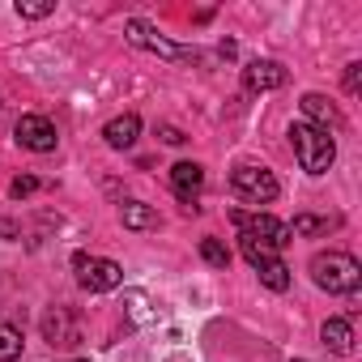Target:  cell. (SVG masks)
Returning <instances> with one entry per match:
<instances>
[{"instance_id":"obj_1","label":"cell","mask_w":362,"mask_h":362,"mask_svg":"<svg viewBox=\"0 0 362 362\" xmlns=\"http://www.w3.org/2000/svg\"><path fill=\"white\" fill-rule=\"evenodd\" d=\"M290 145H294V158H298V166H303L307 175H324V170L337 162V141H332V132H324V128H315V124H307V119L290 124Z\"/></svg>"},{"instance_id":"obj_2","label":"cell","mask_w":362,"mask_h":362,"mask_svg":"<svg viewBox=\"0 0 362 362\" xmlns=\"http://www.w3.org/2000/svg\"><path fill=\"white\" fill-rule=\"evenodd\" d=\"M307 269H311V281L328 294H354L362 286V264L349 252H315Z\"/></svg>"},{"instance_id":"obj_3","label":"cell","mask_w":362,"mask_h":362,"mask_svg":"<svg viewBox=\"0 0 362 362\" xmlns=\"http://www.w3.org/2000/svg\"><path fill=\"white\" fill-rule=\"evenodd\" d=\"M239 252H243V260L260 273V281H264L269 290H277V294L290 290V269H286V260H281L269 243H260V239H252V235H239Z\"/></svg>"},{"instance_id":"obj_4","label":"cell","mask_w":362,"mask_h":362,"mask_svg":"<svg viewBox=\"0 0 362 362\" xmlns=\"http://www.w3.org/2000/svg\"><path fill=\"white\" fill-rule=\"evenodd\" d=\"M230 188H235V197H243L247 205H269V201H277V192H281L277 175H273L269 166H256V162H243V166L230 170Z\"/></svg>"},{"instance_id":"obj_5","label":"cell","mask_w":362,"mask_h":362,"mask_svg":"<svg viewBox=\"0 0 362 362\" xmlns=\"http://www.w3.org/2000/svg\"><path fill=\"white\" fill-rule=\"evenodd\" d=\"M124 39H128L132 47H141V52L162 56V60H201L197 47H184V43H175V39L158 35V30H153L149 22H141V18H128V22H124Z\"/></svg>"},{"instance_id":"obj_6","label":"cell","mask_w":362,"mask_h":362,"mask_svg":"<svg viewBox=\"0 0 362 362\" xmlns=\"http://www.w3.org/2000/svg\"><path fill=\"white\" fill-rule=\"evenodd\" d=\"M73 273H77L81 290H90V294L119 290V281H124V269H119L115 260H107V256H90V252H77V256H73Z\"/></svg>"},{"instance_id":"obj_7","label":"cell","mask_w":362,"mask_h":362,"mask_svg":"<svg viewBox=\"0 0 362 362\" xmlns=\"http://www.w3.org/2000/svg\"><path fill=\"white\" fill-rule=\"evenodd\" d=\"M230 222L239 226V235H252V239L269 243L273 252H281L286 243H294L290 226H286V222H277L273 214H247V209H230Z\"/></svg>"},{"instance_id":"obj_8","label":"cell","mask_w":362,"mask_h":362,"mask_svg":"<svg viewBox=\"0 0 362 362\" xmlns=\"http://www.w3.org/2000/svg\"><path fill=\"white\" fill-rule=\"evenodd\" d=\"M13 136H18V145L22 149H30V153H52L56 149V124L47 119V115H22L18 124H13Z\"/></svg>"},{"instance_id":"obj_9","label":"cell","mask_w":362,"mask_h":362,"mask_svg":"<svg viewBox=\"0 0 362 362\" xmlns=\"http://www.w3.org/2000/svg\"><path fill=\"white\" fill-rule=\"evenodd\" d=\"M43 341L56 345V349H73L81 341V324L69 307H47L43 311Z\"/></svg>"},{"instance_id":"obj_10","label":"cell","mask_w":362,"mask_h":362,"mask_svg":"<svg viewBox=\"0 0 362 362\" xmlns=\"http://www.w3.org/2000/svg\"><path fill=\"white\" fill-rule=\"evenodd\" d=\"M170 188H175V197L184 201L188 209H197V197L205 188V166L201 162H175L170 166Z\"/></svg>"},{"instance_id":"obj_11","label":"cell","mask_w":362,"mask_h":362,"mask_svg":"<svg viewBox=\"0 0 362 362\" xmlns=\"http://www.w3.org/2000/svg\"><path fill=\"white\" fill-rule=\"evenodd\" d=\"M286 69L277 64V60H252L247 69H243V86L252 90V94H264V90H281L286 86Z\"/></svg>"},{"instance_id":"obj_12","label":"cell","mask_w":362,"mask_h":362,"mask_svg":"<svg viewBox=\"0 0 362 362\" xmlns=\"http://www.w3.org/2000/svg\"><path fill=\"white\" fill-rule=\"evenodd\" d=\"M136 136H141V115H136V111H124V115L107 119V128H103V141H107L111 149H132Z\"/></svg>"},{"instance_id":"obj_13","label":"cell","mask_w":362,"mask_h":362,"mask_svg":"<svg viewBox=\"0 0 362 362\" xmlns=\"http://www.w3.org/2000/svg\"><path fill=\"white\" fill-rule=\"evenodd\" d=\"M298 107H303L307 124H315V128H324V132H328V128H341V115H337V107H332L324 94H315V90H311V94H303V103H298Z\"/></svg>"},{"instance_id":"obj_14","label":"cell","mask_w":362,"mask_h":362,"mask_svg":"<svg viewBox=\"0 0 362 362\" xmlns=\"http://www.w3.org/2000/svg\"><path fill=\"white\" fill-rule=\"evenodd\" d=\"M320 337H324V345H328L332 354H341V358H349V354H354V328H349V320H341V315L324 320Z\"/></svg>"},{"instance_id":"obj_15","label":"cell","mask_w":362,"mask_h":362,"mask_svg":"<svg viewBox=\"0 0 362 362\" xmlns=\"http://www.w3.org/2000/svg\"><path fill=\"white\" fill-rule=\"evenodd\" d=\"M119 222H124V230H153L158 226V209L145 205V201H124L119 205Z\"/></svg>"},{"instance_id":"obj_16","label":"cell","mask_w":362,"mask_h":362,"mask_svg":"<svg viewBox=\"0 0 362 362\" xmlns=\"http://www.w3.org/2000/svg\"><path fill=\"white\" fill-rule=\"evenodd\" d=\"M337 226H341V218H311V214H298L294 226H290V235H328V230H337Z\"/></svg>"},{"instance_id":"obj_17","label":"cell","mask_w":362,"mask_h":362,"mask_svg":"<svg viewBox=\"0 0 362 362\" xmlns=\"http://www.w3.org/2000/svg\"><path fill=\"white\" fill-rule=\"evenodd\" d=\"M22 332L13 328V324H0V362H18L22 358Z\"/></svg>"},{"instance_id":"obj_18","label":"cell","mask_w":362,"mask_h":362,"mask_svg":"<svg viewBox=\"0 0 362 362\" xmlns=\"http://www.w3.org/2000/svg\"><path fill=\"white\" fill-rule=\"evenodd\" d=\"M201 260H205L209 269H226V264H230V252H226V243H222V239L205 235V239H201Z\"/></svg>"},{"instance_id":"obj_19","label":"cell","mask_w":362,"mask_h":362,"mask_svg":"<svg viewBox=\"0 0 362 362\" xmlns=\"http://www.w3.org/2000/svg\"><path fill=\"white\" fill-rule=\"evenodd\" d=\"M18 18H26V22H39V18H52L56 13V0H18Z\"/></svg>"},{"instance_id":"obj_20","label":"cell","mask_w":362,"mask_h":362,"mask_svg":"<svg viewBox=\"0 0 362 362\" xmlns=\"http://www.w3.org/2000/svg\"><path fill=\"white\" fill-rule=\"evenodd\" d=\"M39 188H43V184H39L35 175H18L13 184H9V197H13V201H26V197H35Z\"/></svg>"},{"instance_id":"obj_21","label":"cell","mask_w":362,"mask_h":362,"mask_svg":"<svg viewBox=\"0 0 362 362\" xmlns=\"http://www.w3.org/2000/svg\"><path fill=\"white\" fill-rule=\"evenodd\" d=\"M358 86H362V64L354 60V64H345V94H358Z\"/></svg>"},{"instance_id":"obj_22","label":"cell","mask_w":362,"mask_h":362,"mask_svg":"<svg viewBox=\"0 0 362 362\" xmlns=\"http://www.w3.org/2000/svg\"><path fill=\"white\" fill-rule=\"evenodd\" d=\"M158 136H162L166 145H184V141H188L184 132H179V128H170V124H162V128H158Z\"/></svg>"},{"instance_id":"obj_23","label":"cell","mask_w":362,"mask_h":362,"mask_svg":"<svg viewBox=\"0 0 362 362\" xmlns=\"http://www.w3.org/2000/svg\"><path fill=\"white\" fill-rule=\"evenodd\" d=\"M73 362H90V358H73Z\"/></svg>"},{"instance_id":"obj_24","label":"cell","mask_w":362,"mask_h":362,"mask_svg":"<svg viewBox=\"0 0 362 362\" xmlns=\"http://www.w3.org/2000/svg\"><path fill=\"white\" fill-rule=\"evenodd\" d=\"M294 362H303V358H294Z\"/></svg>"}]
</instances>
